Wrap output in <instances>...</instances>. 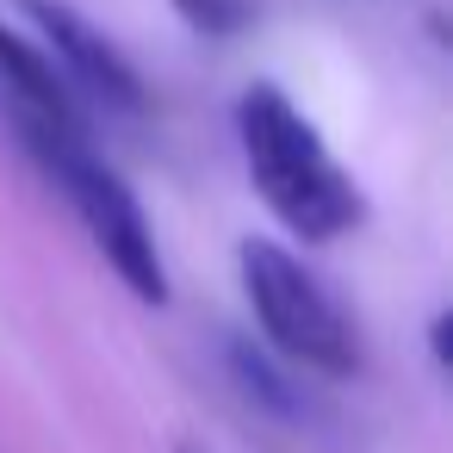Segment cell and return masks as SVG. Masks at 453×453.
<instances>
[{"instance_id": "obj_1", "label": "cell", "mask_w": 453, "mask_h": 453, "mask_svg": "<svg viewBox=\"0 0 453 453\" xmlns=\"http://www.w3.org/2000/svg\"><path fill=\"white\" fill-rule=\"evenodd\" d=\"M236 137L255 193L273 205V218L304 242H335L366 218V193L348 180V168L329 156L317 125L267 81H255L236 100Z\"/></svg>"}, {"instance_id": "obj_6", "label": "cell", "mask_w": 453, "mask_h": 453, "mask_svg": "<svg viewBox=\"0 0 453 453\" xmlns=\"http://www.w3.org/2000/svg\"><path fill=\"white\" fill-rule=\"evenodd\" d=\"M174 13L199 38H242L255 26V0H174Z\"/></svg>"}, {"instance_id": "obj_7", "label": "cell", "mask_w": 453, "mask_h": 453, "mask_svg": "<svg viewBox=\"0 0 453 453\" xmlns=\"http://www.w3.org/2000/svg\"><path fill=\"white\" fill-rule=\"evenodd\" d=\"M428 354H434V366H447V311H441L434 329H428Z\"/></svg>"}, {"instance_id": "obj_2", "label": "cell", "mask_w": 453, "mask_h": 453, "mask_svg": "<svg viewBox=\"0 0 453 453\" xmlns=\"http://www.w3.org/2000/svg\"><path fill=\"white\" fill-rule=\"evenodd\" d=\"M19 143L32 150V162L63 187V199L75 205V218L88 224L94 249L106 255V267L125 280V292L150 311L168 304V273H162V249H156V230L137 205V193L100 162L88 125H32L19 131Z\"/></svg>"}, {"instance_id": "obj_4", "label": "cell", "mask_w": 453, "mask_h": 453, "mask_svg": "<svg viewBox=\"0 0 453 453\" xmlns=\"http://www.w3.org/2000/svg\"><path fill=\"white\" fill-rule=\"evenodd\" d=\"M13 7H19V19L32 26L38 50L57 63V75L75 88V100H88V106H100V112H119V119H137V112L150 106L143 75L131 69V57H125L100 26H88L69 0H13Z\"/></svg>"}, {"instance_id": "obj_3", "label": "cell", "mask_w": 453, "mask_h": 453, "mask_svg": "<svg viewBox=\"0 0 453 453\" xmlns=\"http://www.w3.org/2000/svg\"><path fill=\"white\" fill-rule=\"evenodd\" d=\"M236 267H242V292H249L261 335L280 348V360L292 372H323V379L360 372V335H354L342 298L292 249L249 236L236 249Z\"/></svg>"}, {"instance_id": "obj_5", "label": "cell", "mask_w": 453, "mask_h": 453, "mask_svg": "<svg viewBox=\"0 0 453 453\" xmlns=\"http://www.w3.org/2000/svg\"><path fill=\"white\" fill-rule=\"evenodd\" d=\"M224 360H230V379L242 385L249 403H261V410H273V416H286V422L304 410V403H298V379H292V366H273L255 342L230 335V342H224Z\"/></svg>"}]
</instances>
